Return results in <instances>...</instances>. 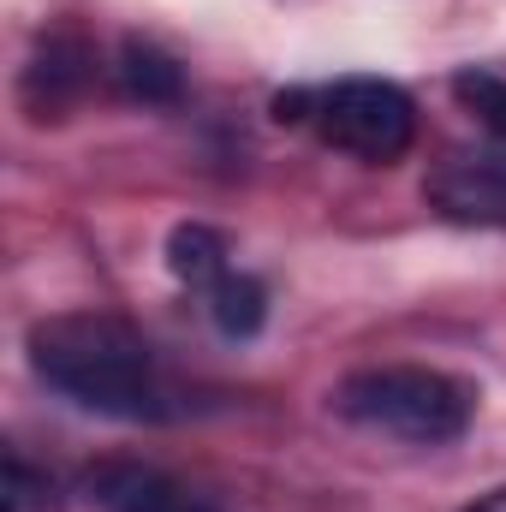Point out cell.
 Masks as SVG:
<instances>
[{
    "label": "cell",
    "mask_w": 506,
    "mask_h": 512,
    "mask_svg": "<svg viewBox=\"0 0 506 512\" xmlns=\"http://www.w3.org/2000/svg\"><path fill=\"white\" fill-rule=\"evenodd\" d=\"M30 370L60 399H72L96 417L161 423L173 411L149 340L126 316H108V310H66V316L36 322L30 328Z\"/></svg>",
    "instance_id": "6da1fadb"
},
{
    "label": "cell",
    "mask_w": 506,
    "mask_h": 512,
    "mask_svg": "<svg viewBox=\"0 0 506 512\" xmlns=\"http://www.w3.org/2000/svg\"><path fill=\"white\" fill-rule=\"evenodd\" d=\"M334 411L358 429H376L411 447H447L465 435L477 393L453 382L447 370H423V364H381L358 370L334 387Z\"/></svg>",
    "instance_id": "7a4b0ae2"
},
{
    "label": "cell",
    "mask_w": 506,
    "mask_h": 512,
    "mask_svg": "<svg viewBox=\"0 0 506 512\" xmlns=\"http://www.w3.org/2000/svg\"><path fill=\"white\" fill-rule=\"evenodd\" d=\"M274 120L286 126H316V137L364 167H387L411 149L417 137V108L399 84L387 78H340L322 90H286L274 96Z\"/></svg>",
    "instance_id": "3957f363"
},
{
    "label": "cell",
    "mask_w": 506,
    "mask_h": 512,
    "mask_svg": "<svg viewBox=\"0 0 506 512\" xmlns=\"http://www.w3.org/2000/svg\"><path fill=\"white\" fill-rule=\"evenodd\" d=\"M429 203L465 227H506V137L483 149H453L429 167Z\"/></svg>",
    "instance_id": "277c9868"
},
{
    "label": "cell",
    "mask_w": 506,
    "mask_h": 512,
    "mask_svg": "<svg viewBox=\"0 0 506 512\" xmlns=\"http://www.w3.org/2000/svg\"><path fill=\"white\" fill-rule=\"evenodd\" d=\"M78 489L96 512H221L215 495H203L185 477L143 465V459H96Z\"/></svg>",
    "instance_id": "5b68a950"
},
{
    "label": "cell",
    "mask_w": 506,
    "mask_h": 512,
    "mask_svg": "<svg viewBox=\"0 0 506 512\" xmlns=\"http://www.w3.org/2000/svg\"><path fill=\"white\" fill-rule=\"evenodd\" d=\"M120 90H126L131 102H143V108H173L185 96V72H179L173 54H161L155 42L131 36L126 48H120Z\"/></svg>",
    "instance_id": "8992f818"
},
{
    "label": "cell",
    "mask_w": 506,
    "mask_h": 512,
    "mask_svg": "<svg viewBox=\"0 0 506 512\" xmlns=\"http://www.w3.org/2000/svg\"><path fill=\"white\" fill-rule=\"evenodd\" d=\"M203 310H209V322H215L227 340H251L256 328L268 322V292H262V280H256V274L227 268V274L203 292Z\"/></svg>",
    "instance_id": "52a82bcc"
},
{
    "label": "cell",
    "mask_w": 506,
    "mask_h": 512,
    "mask_svg": "<svg viewBox=\"0 0 506 512\" xmlns=\"http://www.w3.org/2000/svg\"><path fill=\"white\" fill-rule=\"evenodd\" d=\"M167 268H173V280H185L191 292H209L233 262H227V239L215 233V227H197V221H185V227H173V239H167Z\"/></svg>",
    "instance_id": "ba28073f"
},
{
    "label": "cell",
    "mask_w": 506,
    "mask_h": 512,
    "mask_svg": "<svg viewBox=\"0 0 506 512\" xmlns=\"http://www.w3.org/2000/svg\"><path fill=\"white\" fill-rule=\"evenodd\" d=\"M84 78H90V54H84L78 42H48V48L36 54V66H30V90L42 84V96H36L42 120H48V108H66V102L84 90Z\"/></svg>",
    "instance_id": "9c48e42d"
},
{
    "label": "cell",
    "mask_w": 506,
    "mask_h": 512,
    "mask_svg": "<svg viewBox=\"0 0 506 512\" xmlns=\"http://www.w3.org/2000/svg\"><path fill=\"white\" fill-rule=\"evenodd\" d=\"M453 96L477 114V126L489 137H506V78H495V72H459Z\"/></svg>",
    "instance_id": "30bf717a"
},
{
    "label": "cell",
    "mask_w": 506,
    "mask_h": 512,
    "mask_svg": "<svg viewBox=\"0 0 506 512\" xmlns=\"http://www.w3.org/2000/svg\"><path fill=\"white\" fill-rule=\"evenodd\" d=\"M54 489H48V477H36L18 453H12V512H36V507H48L54 512V501H48Z\"/></svg>",
    "instance_id": "8fae6325"
},
{
    "label": "cell",
    "mask_w": 506,
    "mask_h": 512,
    "mask_svg": "<svg viewBox=\"0 0 506 512\" xmlns=\"http://www.w3.org/2000/svg\"><path fill=\"white\" fill-rule=\"evenodd\" d=\"M465 512H506V489H495V495H483V501H471Z\"/></svg>",
    "instance_id": "7c38bea8"
}]
</instances>
